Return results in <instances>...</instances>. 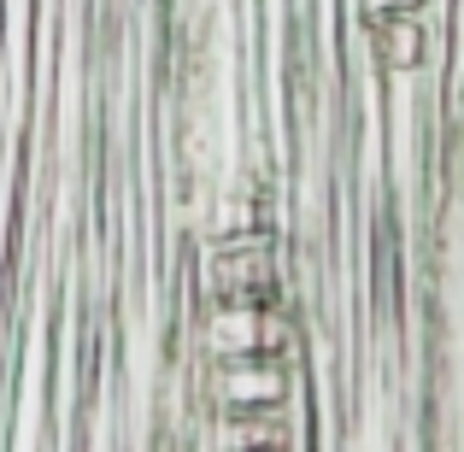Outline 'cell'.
<instances>
[{"instance_id": "4", "label": "cell", "mask_w": 464, "mask_h": 452, "mask_svg": "<svg viewBox=\"0 0 464 452\" xmlns=\"http://www.w3.org/2000/svg\"><path fill=\"white\" fill-rule=\"evenodd\" d=\"M423 0H353V12H359L364 24L371 18H388V12H418Z\"/></svg>"}, {"instance_id": "3", "label": "cell", "mask_w": 464, "mask_h": 452, "mask_svg": "<svg viewBox=\"0 0 464 452\" xmlns=\"http://www.w3.org/2000/svg\"><path fill=\"white\" fill-rule=\"evenodd\" d=\"M364 30H371V53L388 77H418V71L430 65L435 42H430V24H423L418 12H388V18H371Z\"/></svg>"}, {"instance_id": "2", "label": "cell", "mask_w": 464, "mask_h": 452, "mask_svg": "<svg viewBox=\"0 0 464 452\" xmlns=\"http://www.w3.org/2000/svg\"><path fill=\"white\" fill-rule=\"evenodd\" d=\"M206 394H212V411L288 406V399H295V364L276 359V352H247V359H212Z\"/></svg>"}, {"instance_id": "1", "label": "cell", "mask_w": 464, "mask_h": 452, "mask_svg": "<svg viewBox=\"0 0 464 452\" xmlns=\"http://www.w3.org/2000/svg\"><path fill=\"white\" fill-rule=\"evenodd\" d=\"M206 359H247V352H276L288 359L295 347V323L283 317V305H253V300H212L200 323Z\"/></svg>"}, {"instance_id": "5", "label": "cell", "mask_w": 464, "mask_h": 452, "mask_svg": "<svg viewBox=\"0 0 464 452\" xmlns=\"http://www.w3.org/2000/svg\"><path fill=\"white\" fill-rule=\"evenodd\" d=\"M265 452H271V447H265Z\"/></svg>"}]
</instances>
